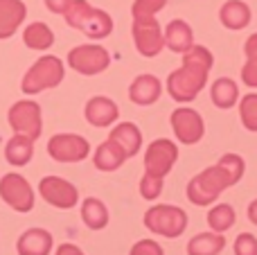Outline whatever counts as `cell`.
Segmentation results:
<instances>
[{
	"label": "cell",
	"instance_id": "cell-28",
	"mask_svg": "<svg viewBox=\"0 0 257 255\" xmlns=\"http://www.w3.org/2000/svg\"><path fill=\"white\" fill-rule=\"evenodd\" d=\"M235 219H237L235 208L228 206V203H219V206H214L208 212V226L214 233H221V235L235 226Z\"/></svg>",
	"mask_w": 257,
	"mask_h": 255
},
{
	"label": "cell",
	"instance_id": "cell-21",
	"mask_svg": "<svg viewBox=\"0 0 257 255\" xmlns=\"http://www.w3.org/2000/svg\"><path fill=\"white\" fill-rule=\"evenodd\" d=\"M124 161H126V154L122 152L120 145H115L111 138H108L106 143L99 145L97 152H95V158H93L95 167H97V170H102V172L120 170V167L124 165Z\"/></svg>",
	"mask_w": 257,
	"mask_h": 255
},
{
	"label": "cell",
	"instance_id": "cell-23",
	"mask_svg": "<svg viewBox=\"0 0 257 255\" xmlns=\"http://www.w3.org/2000/svg\"><path fill=\"white\" fill-rule=\"evenodd\" d=\"M32 154H34V140L23 134H14V138L9 140L7 147H5V158H7V163L9 165H16V167L27 165Z\"/></svg>",
	"mask_w": 257,
	"mask_h": 255
},
{
	"label": "cell",
	"instance_id": "cell-17",
	"mask_svg": "<svg viewBox=\"0 0 257 255\" xmlns=\"http://www.w3.org/2000/svg\"><path fill=\"white\" fill-rule=\"evenodd\" d=\"M165 36V45H167L172 52H187V50L194 45V32H192V27L187 25L185 21H181V18H176V21H172L167 27H165L163 32Z\"/></svg>",
	"mask_w": 257,
	"mask_h": 255
},
{
	"label": "cell",
	"instance_id": "cell-4",
	"mask_svg": "<svg viewBox=\"0 0 257 255\" xmlns=\"http://www.w3.org/2000/svg\"><path fill=\"white\" fill-rule=\"evenodd\" d=\"M63 75H66V68H63V61L59 57H52V54H45L39 61H34V66L25 72L21 81V90L25 95H36L43 93L48 88H54L63 81Z\"/></svg>",
	"mask_w": 257,
	"mask_h": 255
},
{
	"label": "cell",
	"instance_id": "cell-34",
	"mask_svg": "<svg viewBox=\"0 0 257 255\" xmlns=\"http://www.w3.org/2000/svg\"><path fill=\"white\" fill-rule=\"evenodd\" d=\"M70 3L72 0H45V7H48L52 14H63Z\"/></svg>",
	"mask_w": 257,
	"mask_h": 255
},
{
	"label": "cell",
	"instance_id": "cell-35",
	"mask_svg": "<svg viewBox=\"0 0 257 255\" xmlns=\"http://www.w3.org/2000/svg\"><path fill=\"white\" fill-rule=\"evenodd\" d=\"M54 255H84V253H81V248L75 246V244H61Z\"/></svg>",
	"mask_w": 257,
	"mask_h": 255
},
{
	"label": "cell",
	"instance_id": "cell-5",
	"mask_svg": "<svg viewBox=\"0 0 257 255\" xmlns=\"http://www.w3.org/2000/svg\"><path fill=\"white\" fill-rule=\"evenodd\" d=\"M145 226L156 235L176 239L187 228V212L178 206L160 203V206H154L145 212Z\"/></svg>",
	"mask_w": 257,
	"mask_h": 255
},
{
	"label": "cell",
	"instance_id": "cell-30",
	"mask_svg": "<svg viewBox=\"0 0 257 255\" xmlns=\"http://www.w3.org/2000/svg\"><path fill=\"white\" fill-rule=\"evenodd\" d=\"M165 5H167V0H133L131 14H133V18L156 16V14H158Z\"/></svg>",
	"mask_w": 257,
	"mask_h": 255
},
{
	"label": "cell",
	"instance_id": "cell-1",
	"mask_svg": "<svg viewBox=\"0 0 257 255\" xmlns=\"http://www.w3.org/2000/svg\"><path fill=\"white\" fill-rule=\"evenodd\" d=\"M212 63L214 57L205 45H192L187 52H183V66L178 70L169 72L167 77L169 97L178 104L194 102L196 95L205 88Z\"/></svg>",
	"mask_w": 257,
	"mask_h": 255
},
{
	"label": "cell",
	"instance_id": "cell-16",
	"mask_svg": "<svg viewBox=\"0 0 257 255\" xmlns=\"http://www.w3.org/2000/svg\"><path fill=\"white\" fill-rule=\"evenodd\" d=\"M27 16V7L23 0H0V39H9L16 34Z\"/></svg>",
	"mask_w": 257,
	"mask_h": 255
},
{
	"label": "cell",
	"instance_id": "cell-15",
	"mask_svg": "<svg viewBox=\"0 0 257 255\" xmlns=\"http://www.w3.org/2000/svg\"><path fill=\"white\" fill-rule=\"evenodd\" d=\"M160 93H163V84L156 75H140L128 86V99L138 106H149V104L158 102Z\"/></svg>",
	"mask_w": 257,
	"mask_h": 255
},
{
	"label": "cell",
	"instance_id": "cell-8",
	"mask_svg": "<svg viewBox=\"0 0 257 255\" xmlns=\"http://www.w3.org/2000/svg\"><path fill=\"white\" fill-rule=\"evenodd\" d=\"M131 34H133V43H136L138 52L142 57H156L165 48V36H163V30H160V23L156 21V16L133 18Z\"/></svg>",
	"mask_w": 257,
	"mask_h": 255
},
{
	"label": "cell",
	"instance_id": "cell-13",
	"mask_svg": "<svg viewBox=\"0 0 257 255\" xmlns=\"http://www.w3.org/2000/svg\"><path fill=\"white\" fill-rule=\"evenodd\" d=\"M39 194L54 208H61V210H68V208L77 206L79 201V192L77 188L70 183V181H63L59 176H45L39 183Z\"/></svg>",
	"mask_w": 257,
	"mask_h": 255
},
{
	"label": "cell",
	"instance_id": "cell-24",
	"mask_svg": "<svg viewBox=\"0 0 257 255\" xmlns=\"http://www.w3.org/2000/svg\"><path fill=\"white\" fill-rule=\"evenodd\" d=\"M226 246V237L221 233H201L190 239L187 255H219Z\"/></svg>",
	"mask_w": 257,
	"mask_h": 255
},
{
	"label": "cell",
	"instance_id": "cell-33",
	"mask_svg": "<svg viewBox=\"0 0 257 255\" xmlns=\"http://www.w3.org/2000/svg\"><path fill=\"white\" fill-rule=\"evenodd\" d=\"M128 255H165V253L163 246L158 242H154V239H140L138 244H133Z\"/></svg>",
	"mask_w": 257,
	"mask_h": 255
},
{
	"label": "cell",
	"instance_id": "cell-12",
	"mask_svg": "<svg viewBox=\"0 0 257 255\" xmlns=\"http://www.w3.org/2000/svg\"><path fill=\"white\" fill-rule=\"evenodd\" d=\"M172 122V129H174V136L181 140L183 145H196L203 140L205 136V122L201 117L199 111L194 108H187V106H181L172 113L169 117Z\"/></svg>",
	"mask_w": 257,
	"mask_h": 255
},
{
	"label": "cell",
	"instance_id": "cell-32",
	"mask_svg": "<svg viewBox=\"0 0 257 255\" xmlns=\"http://www.w3.org/2000/svg\"><path fill=\"white\" fill-rule=\"evenodd\" d=\"M235 255H257V239L250 233H241L235 239Z\"/></svg>",
	"mask_w": 257,
	"mask_h": 255
},
{
	"label": "cell",
	"instance_id": "cell-25",
	"mask_svg": "<svg viewBox=\"0 0 257 255\" xmlns=\"http://www.w3.org/2000/svg\"><path fill=\"white\" fill-rule=\"evenodd\" d=\"M81 219L90 230H102L108 224V210L99 199H86L81 203Z\"/></svg>",
	"mask_w": 257,
	"mask_h": 255
},
{
	"label": "cell",
	"instance_id": "cell-10",
	"mask_svg": "<svg viewBox=\"0 0 257 255\" xmlns=\"http://www.w3.org/2000/svg\"><path fill=\"white\" fill-rule=\"evenodd\" d=\"M176 158H178V147L172 140H167V138L154 140L145 152V174L165 179L172 172Z\"/></svg>",
	"mask_w": 257,
	"mask_h": 255
},
{
	"label": "cell",
	"instance_id": "cell-31",
	"mask_svg": "<svg viewBox=\"0 0 257 255\" xmlns=\"http://www.w3.org/2000/svg\"><path fill=\"white\" fill-rule=\"evenodd\" d=\"M140 194L147 199V201H154L163 194V179L160 176H151V174H145L140 181Z\"/></svg>",
	"mask_w": 257,
	"mask_h": 255
},
{
	"label": "cell",
	"instance_id": "cell-29",
	"mask_svg": "<svg viewBox=\"0 0 257 255\" xmlns=\"http://www.w3.org/2000/svg\"><path fill=\"white\" fill-rule=\"evenodd\" d=\"M239 120L248 131L257 134V93H248L239 102Z\"/></svg>",
	"mask_w": 257,
	"mask_h": 255
},
{
	"label": "cell",
	"instance_id": "cell-36",
	"mask_svg": "<svg viewBox=\"0 0 257 255\" xmlns=\"http://www.w3.org/2000/svg\"><path fill=\"white\" fill-rule=\"evenodd\" d=\"M248 219H250V221H253V224L257 226V199H255V201L248 206Z\"/></svg>",
	"mask_w": 257,
	"mask_h": 255
},
{
	"label": "cell",
	"instance_id": "cell-9",
	"mask_svg": "<svg viewBox=\"0 0 257 255\" xmlns=\"http://www.w3.org/2000/svg\"><path fill=\"white\" fill-rule=\"evenodd\" d=\"M0 199L16 212H30L34 208V190L21 174H5L0 179Z\"/></svg>",
	"mask_w": 257,
	"mask_h": 255
},
{
	"label": "cell",
	"instance_id": "cell-20",
	"mask_svg": "<svg viewBox=\"0 0 257 255\" xmlns=\"http://www.w3.org/2000/svg\"><path fill=\"white\" fill-rule=\"evenodd\" d=\"M108 138H111L115 145H120V149L126 154V158L136 156L142 147V134L133 122H122V124L113 126Z\"/></svg>",
	"mask_w": 257,
	"mask_h": 255
},
{
	"label": "cell",
	"instance_id": "cell-22",
	"mask_svg": "<svg viewBox=\"0 0 257 255\" xmlns=\"http://www.w3.org/2000/svg\"><path fill=\"white\" fill-rule=\"evenodd\" d=\"M210 97H212V104L217 108H223V111L232 108L239 102V86L230 77H219L210 88Z\"/></svg>",
	"mask_w": 257,
	"mask_h": 255
},
{
	"label": "cell",
	"instance_id": "cell-2",
	"mask_svg": "<svg viewBox=\"0 0 257 255\" xmlns=\"http://www.w3.org/2000/svg\"><path fill=\"white\" fill-rule=\"evenodd\" d=\"M244 158L237 154H223L219 158L217 165L203 170L201 174H196L187 185V199L194 206H210L219 199V194L223 190L232 188L235 183H239L244 176Z\"/></svg>",
	"mask_w": 257,
	"mask_h": 255
},
{
	"label": "cell",
	"instance_id": "cell-6",
	"mask_svg": "<svg viewBox=\"0 0 257 255\" xmlns=\"http://www.w3.org/2000/svg\"><path fill=\"white\" fill-rule=\"evenodd\" d=\"M111 63V54L106 52V48L102 45H93V43H86V45H77L68 52V66L72 70H77L79 75H99L104 72Z\"/></svg>",
	"mask_w": 257,
	"mask_h": 255
},
{
	"label": "cell",
	"instance_id": "cell-7",
	"mask_svg": "<svg viewBox=\"0 0 257 255\" xmlns=\"http://www.w3.org/2000/svg\"><path fill=\"white\" fill-rule=\"evenodd\" d=\"M9 126L14 129V134H23L30 136L32 140H36L43 131V117H41V106L36 102L23 99L16 102L7 113Z\"/></svg>",
	"mask_w": 257,
	"mask_h": 255
},
{
	"label": "cell",
	"instance_id": "cell-19",
	"mask_svg": "<svg viewBox=\"0 0 257 255\" xmlns=\"http://www.w3.org/2000/svg\"><path fill=\"white\" fill-rule=\"evenodd\" d=\"M219 21H221L223 27L237 32L248 27L250 23V7L244 3V0H228L223 3V7L219 9Z\"/></svg>",
	"mask_w": 257,
	"mask_h": 255
},
{
	"label": "cell",
	"instance_id": "cell-3",
	"mask_svg": "<svg viewBox=\"0 0 257 255\" xmlns=\"http://www.w3.org/2000/svg\"><path fill=\"white\" fill-rule=\"evenodd\" d=\"M63 16H66L68 25L84 32L88 39L99 41V39H106L113 32V18L104 9H95L86 0H72L68 5V9L63 12Z\"/></svg>",
	"mask_w": 257,
	"mask_h": 255
},
{
	"label": "cell",
	"instance_id": "cell-26",
	"mask_svg": "<svg viewBox=\"0 0 257 255\" xmlns=\"http://www.w3.org/2000/svg\"><path fill=\"white\" fill-rule=\"evenodd\" d=\"M23 41L30 50H50L54 43V34L45 23H32L23 32Z\"/></svg>",
	"mask_w": 257,
	"mask_h": 255
},
{
	"label": "cell",
	"instance_id": "cell-14",
	"mask_svg": "<svg viewBox=\"0 0 257 255\" xmlns=\"http://www.w3.org/2000/svg\"><path fill=\"white\" fill-rule=\"evenodd\" d=\"M86 120L93 126H111L113 122L120 117V108L113 102L111 97H104V95H95V97L88 99L84 108Z\"/></svg>",
	"mask_w": 257,
	"mask_h": 255
},
{
	"label": "cell",
	"instance_id": "cell-11",
	"mask_svg": "<svg viewBox=\"0 0 257 255\" xmlns=\"http://www.w3.org/2000/svg\"><path fill=\"white\" fill-rule=\"evenodd\" d=\"M48 154L59 163H79L88 158L90 145L88 140L77 134H57L50 138Z\"/></svg>",
	"mask_w": 257,
	"mask_h": 255
},
{
	"label": "cell",
	"instance_id": "cell-18",
	"mask_svg": "<svg viewBox=\"0 0 257 255\" xmlns=\"http://www.w3.org/2000/svg\"><path fill=\"white\" fill-rule=\"evenodd\" d=\"M16 248L21 255H50V251H52V235L43 228H30L18 237Z\"/></svg>",
	"mask_w": 257,
	"mask_h": 255
},
{
	"label": "cell",
	"instance_id": "cell-27",
	"mask_svg": "<svg viewBox=\"0 0 257 255\" xmlns=\"http://www.w3.org/2000/svg\"><path fill=\"white\" fill-rule=\"evenodd\" d=\"M244 54H246V63L241 68V81L248 88H257V32L248 36L244 45Z\"/></svg>",
	"mask_w": 257,
	"mask_h": 255
}]
</instances>
